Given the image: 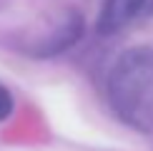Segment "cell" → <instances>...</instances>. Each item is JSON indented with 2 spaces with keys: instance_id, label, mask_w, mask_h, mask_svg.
Masks as SVG:
<instances>
[{
  "instance_id": "1",
  "label": "cell",
  "mask_w": 153,
  "mask_h": 151,
  "mask_svg": "<svg viewBox=\"0 0 153 151\" xmlns=\"http://www.w3.org/2000/svg\"><path fill=\"white\" fill-rule=\"evenodd\" d=\"M108 101L126 126L153 131V50L128 48L116 61L108 78Z\"/></svg>"
},
{
  "instance_id": "2",
  "label": "cell",
  "mask_w": 153,
  "mask_h": 151,
  "mask_svg": "<svg viewBox=\"0 0 153 151\" xmlns=\"http://www.w3.org/2000/svg\"><path fill=\"white\" fill-rule=\"evenodd\" d=\"M148 0H105L98 15V30L103 35L116 33L138 15Z\"/></svg>"
},
{
  "instance_id": "3",
  "label": "cell",
  "mask_w": 153,
  "mask_h": 151,
  "mask_svg": "<svg viewBox=\"0 0 153 151\" xmlns=\"http://www.w3.org/2000/svg\"><path fill=\"white\" fill-rule=\"evenodd\" d=\"M78 35H80V18L71 15L58 30H55L53 40H48L45 46H43V53H60V50H65L68 46H73V40Z\"/></svg>"
},
{
  "instance_id": "4",
  "label": "cell",
  "mask_w": 153,
  "mask_h": 151,
  "mask_svg": "<svg viewBox=\"0 0 153 151\" xmlns=\"http://www.w3.org/2000/svg\"><path fill=\"white\" fill-rule=\"evenodd\" d=\"M10 113H13V96L8 88L0 83V121H5Z\"/></svg>"
}]
</instances>
